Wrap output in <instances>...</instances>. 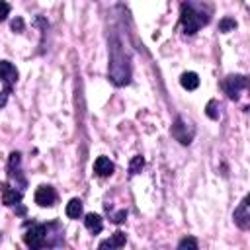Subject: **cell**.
Listing matches in <instances>:
<instances>
[{
    "label": "cell",
    "mask_w": 250,
    "mask_h": 250,
    "mask_svg": "<svg viewBox=\"0 0 250 250\" xmlns=\"http://www.w3.org/2000/svg\"><path fill=\"white\" fill-rule=\"evenodd\" d=\"M110 80L116 86H127L131 82V63L129 55L119 41H114L110 47Z\"/></svg>",
    "instance_id": "cell-1"
},
{
    "label": "cell",
    "mask_w": 250,
    "mask_h": 250,
    "mask_svg": "<svg viewBox=\"0 0 250 250\" xmlns=\"http://www.w3.org/2000/svg\"><path fill=\"white\" fill-rule=\"evenodd\" d=\"M209 20H211L209 10L201 2L188 0V2H184L180 6V24H182L186 35H196L200 32V28L209 24Z\"/></svg>",
    "instance_id": "cell-2"
},
{
    "label": "cell",
    "mask_w": 250,
    "mask_h": 250,
    "mask_svg": "<svg viewBox=\"0 0 250 250\" xmlns=\"http://www.w3.org/2000/svg\"><path fill=\"white\" fill-rule=\"evenodd\" d=\"M20 164H22V154L18 152V150H14V152H10V158H8V178H10V182L14 184V188H18V190H26V186H28V182H26V178H24V174H22V168H20Z\"/></svg>",
    "instance_id": "cell-3"
},
{
    "label": "cell",
    "mask_w": 250,
    "mask_h": 250,
    "mask_svg": "<svg viewBox=\"0 0 250 250\" xmlns=\"http://www.w3.org/2000/svg\"><path fill=\"white\" fill-rule=\"evenodd\" d=\"M248 86V78L244 74H229L225 80H223V90L225 94L229 96V100H234L238 102L240 98V92Z\"/></svg>",
    "instance_id": "cell-4"
},
{
    "label": "cell",
    "mask_w": 250,
    "mask_h": 250,
    "mask_svg": "<svg viewBox=\"0 0 250 250\" xmlns=\"http://www.w3.org/2000/svg\"><path fill=\"white\" fill-rule=\"evenodd\" d=\"M45 234H47V223H33V225L26 231L24 242H26L28 248H33V250L45 248V246H47V244H45Z\"/></svg>",
    "instance_id": "cell-5"
},
{
    "label": "cell",
    "mask_w": 250,
    "mask_h": 250,
    "mask_svg": "<svg viewBox=\"0 0 250 250\" xmlns=\"http://www.w3.org/2000/svg\"><path fill=\"white\" fill-rule=\"evenodd\" d=\"M170 133L180 145H190L194 141V137H196V127L192 123H188L184 117H176L174 123H172Z\"/></svg>",
    "instance_id": "cell-6"
},
{
    "label": "cell",
    "mask_w": 250,
    "mask_h": 250,
    "mask_svg": "<svg viewBox=\"0 0 250 250\" xmlns=\"http://www.w3.org/2000/svg\"><path fill=\"white\" fill-rule=\"evenodd\" d=\"M233 219H234V225L240 231H248L250 229V198L248 196L238 203V207L234 209Z\"/></svg>",
    "instance_id": "cell-7"
},
{
    "label": "cell",
    "mask_w": 250,
    "mask_h": 250,
    "mask_svg": "<svg viewBox=\"0 0 250 250\" xmlns=\"http://www.w3.org/2000/svg\"><path fill=\"white\" fill-rule=\"evenodd\" d=\"M18 68L10 61H0V80L4 82V88L12 92L14 84L18 82Z\"/></svg>",
    "instance_id": "cell-8"
},
{
    "label": "cell",
    "mask_w": 250,
    "mask_h": 250,
    "mask_svg": "<svg viewBox=\"0 0 250 250\" xmlns=\"http://www.w3.org/2000/svg\"><path fill=\"white\" fill-rule=\"evenodd\" d=\"M0 194H2V203L6 207H16L18 203H22V198H24V192L22 190H16L8 182L0 184Z\"/></svg>",
    "instance_id": "cell-9"
},
{
    "label": "cell",
    "mask_w": 250,
    "mask_h": 250,
    "mask_svg": "<svg viewBox=\"0 0 250 250\" xmlns=\"http://www.w3.org/2000/svg\"><path fill=\"white\" fill-rule=\"evenodd\" d=\"M33 200L39 207H53L57 203V192H55L53 186H39L35 190Z\"/></svg>",
    "instance_id": "cell-10"
},
{
    "label": "cell",
    "mask_w": 250,
    "mask_h": 250,
    "mask_svg": "<svg viewBox=\"0 0 250 250\" xmlns=\"http://www.w3.org/2000/svg\"><path fill=\"white\" fill-rule=\"evenodd\" d=\"M45 244H47V248H53V246H63V244H65V231H63V227H61L57 221L47 223Z\"/></svg>",
    "instance_id": "cell-11"
},
{
    "label": "cell",
    "mask_w": 250,
    "mask_h": 250,
    "mask_svg": "<svg viewBox=\"0 0 250 250\" xmlns=\"http://www.w3.org/2000/svg\"><path fill=\"white\" fill-rule=\"evenodd\" d=\"M114 170H116V166H114V162L108 156H98L96 158V162H94V174L96 176L108 178V176L114 174Z\"/></svg>",
    "instance_id": "cell-12"
},
{
    "label": "cell",
    "mask_w": 250,
    "mask_h": 250,
    "mask_svg": "<svg viewBox=\"0 0 250 250\" xmlns=\"http://www.w3.org/2000/svg\"><path fill=\"white\" fill-rule=\"evenodd\" d=\"M84 227L92 233V234H100L102 229H104V219L98 215V213H88L84 217Z\"/></svg>",
    "instance_id": "cell-13"
},
{
    "label": "cell",
    "mask_w": 250,
    "mask_h": 250,
    "mask_svg": "<svg viewBox=\"0 0 250 250\" xmlns=\"http://www.w3.org/2000/svg\"><path fill=\"white\" fill-rule=\"evenodd\" d=\"M125 242H127V234L123 231H116L108 240L100 242V248H121L125 246Z\"/></svg>",
    "instance_id": "cell-14"
},
{
    "label": "cell",
    "mask_w": 250,
    "mask_h": 250,
    "mask_svg": "<svg viewBox=\"0 0 250 250\" xmlns=\"http://www.w3.org/2000/svg\"><path fill=\"white\" fill-rule=\"evenodd\" d=\"M67 217L68 219H80L82 213H84V205H82V201L78 198H72L68 203H67Z\"/></svg>",
    "instance_id": "cell-15"
},
{
    "label": "cell",
    "mask_w": 250,
    "mask_h": 250,
    "mask_svg": "<svg viewBox=\"0 0 250 250\" xmlns=\"http://www.w3.org/2000/svg\"><path fill=\"white\" fill-rule=\"evenodd\" d=\"M180 84L184 90H196L200 86V76L196 72H184L180 76Z\"/></svg>",
    "instance_id": "cell-16"
},
{
    "label": "cell",
    "mask_w": 250,
    "mask_h": 250,
    "mask_svg": "<svg viewBox=\"0 0 250 250\" xmlns=\"http://www.w3.org/2000/svg\"><path fill=\"white\" fill-rule=\"evenodd\" d=\"M143 168H145V158H143L141 154L133 156L131 162H129V174H131V176H137V174H141Z\"/></svg>",
    "instance_id": "cell-17"
},
{
    "label": "cell",
    "mask_w": 250,
    "mask_h": 250,
    "mask_svg": "<svg viewBox=\"0 0 250 250\" xmlns=\"http://www.w3.org/2000/svg\"><path fill=\"white\" fill-rule=\"evenodd\" d=\"M205 114H207L209 119L217 121L219 119V102L217 100H209L207 102V108H205Z\"/></svg>",
    "instance_id": "cell-18"
},
{
    "label": "cell",
    "mask_w": 250,
    "mask_h": 250,
    "mask_svg": "<svg viewBox=\"0 0 250 250\" xmlns=\"http://www.w3.org/2000/svg\"><path fill=\"white\" fill-rule=\"evenodd\" d=\"M236 28V22H234V18H229V16H225L221 22H219V30L223 32V33H229V32H233Z\"/></svg>",
    "instance_id": "cell-19"
},
{
    "label": "cell",
    "mask_w": 250,
    "mask_h": 250,
    "mask_svg": "<svg viewBox=\"0 0 250 250\" xmlns=\"http://www.w3.org/2000/svg\"><path fill=\"white\" fill-rule=\"evenodd\" d=\"M198 246H200V244H198V240H196L194 236H186V238H182V240L178 242V248H180V250H184V248H194V250H196Z\"/></svg>",
    "instance_id": "cell-20"
},
{
    "label": "cell",
    "mask_w": 250,
    "mask_h": 250,
    "mask_svg": "<svg viewBox=\"0 0 250 250\" xmlns=\"http://www.w3.org/2000/svg\"><path fill=\"white\" fill-rule=\"evenodd\" d=\"M10 28H12V32H14V33H22V32L26 30V24H24V18H20V16H16V18L12 20V24H10Z\"/></svg>",
    "instance_id": "cell-21"
},
{
    "label": "cell",
    "mask_w": 250,
    "mask_h": 250,
    "mask_svg": "<svg viewBox=\"0 0 250 250\" xmlns=\"http://www.w3.org/2000/svg\"><path fill=\"white\" fill-rule=\"evenodd\" d=\"M125 219H127V211H125V209H119V211H116V213L112 215V221H114L116 225L125 223Z\"/></svg>",
    "instance_id": "cell-22"
},
{
    "label": "cell",
    "mask_w": 250,
    "mask_h": 250,
    "mask_svg": "<svg viewBox=\"0 0 250 250\" xmlns=\"http://www.w3.org/2000/svg\"><path fill=\"white\" fill-rule=\"evenodd\" d=\"M10 14V4L4 2V0H0V22H4Z\"/></svg>",
    "instance_id": "cell-23"
},
{
    "label": "cell",
    "mask_w": 250,
    "mask_h": 250,
    "mask_svg": "<svg viewBox=\"0 0 250 250\" xmlns=\"http://www.w3.org/2000/svg\"><path fill=\"white\" fill-rule=\"evenodd\" d=\"M8 96H10V90H2V92H0V110H2L4 106H6V102H8Z\"/></svg>",
    "instance_id": "cell-24"
}]
</instances>
